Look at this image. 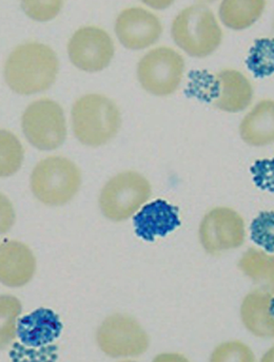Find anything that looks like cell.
<instances>
[{"mask_svg":"<svg viewBox=\"0 0 274 362\" xmlns=\"http://www.w3.org/2000/svg\"><path fill=\"white\" fill-rule=\"evenodd\" d=\"M81 185V170L74 162L64 156H49L40 160L30 177L32 194L48 206L68 204Z\"/></svg>","mask_w":274,"mask_h":362,"instance_id":"obj_4","label":"cell"},{"mask_svg":"<svg viewBox=\"0 0 274 362\" xmlns=\"http://www.w3.org/2000/svg\"><path fill=\"white\" fill-rule=\"evenodd\" d=\"M242 320L248 331L258 337H273V291L258 288L248 293L241 308Z\"/></svg>","mask_w":274,"mask_h":362,"instance_id":"obj_15","label":"cell"},{"mask_svg":"<svg viewBox=\"0 0 274 362\" xmlns=\"http://www.w3.org/2000/svg\"><path fill=\"white\" fill-rule=\"evenodd\" d=\"M36 258L23 242L6 241L0 244V284L8 288H21L35 275Z\"/></svg>","mask_w":274,"mask_h":362,"instance_id":"obj_12","label":"cell"},{"mask_svg":"<svg viewBox=\"0 0 274 362\" xmlns=\"http://www.w3.org/2000/svg\"><path fill=\"white\" fill-rule=\"evenodd\" d=\"M59 62L56 53L40 42L20 45L8 55L4 64L6 85L20 95L47 91L56 81Z\"/></svg>","mask_w":274,"mask_h":362,"instance_id":"obj_1","label":"cell"},{"mask_svg":"<svg viewBox=\"0 0 274 362\" xmlns=\"http://www.w3.org/2000/svg\"><path fill=\"white\" fill-rule=\"evenodd\" d=\"M177 47L196 59L209 57L222 44V31L213 12L203 4L181 11L171 28Z\"/></svg>","mask_w":274,"mask_h":362,"instance_id":"obj_3","label":"cell"},{"mask_svg":"<svg viewBox=\"0 0 274 362\" xmlns=\"http://www.w3.org/2000/svg\"><path fill=\"white\" fill-rule=\"evenodd\" d=\"M212 361H254V355L246 344L239 341L226 342L215 349Z\"/></svg>","mask_w":274,"mask_h":362,"instance_id":"obj_25","label":"cell"},{"mask_svg":"<svg viewBox=\"0 0 274 362\" xmlns=\"http://www.w3.org/2000/svg\"><path fill=\"white\" fill-rule=\"evenodd\" d=\"M25 150L19 139L8 130L0 129V177L18 173L23 166Z\"/></svg>","mask_w":274,"mask_h":362,"instance_id":"obj_19","label":"cell"},{"mask_svg":"<svg viewBox=\"0 0 274 362\" xmlns=\"http://www.w3.org/2000/svg\"><path fill=\"white\" fill-rule=\"evenodd\" d=\"M265 6L266 0H222L218 14L227 28L242 31L260 19Z\"/></svg>","mask_w":274,"mask_h":362,"instance_id":"obj_18","label":"cell"},{"mask_svg":"<svg viewBox=\"0 0 274 362\" xmlns=\"http://www.w3.org/2000/svg\"><path fill=\"white\" fill-rule=\"evenodd\" d=\"M249 69L256 77L268 76L273 73V40H258L247 59Z\"/></svg>","mask_w":274,"mask_h":362,"instance_id":"obj_22","label":"cell"},{"mask_svg":"<svg viewBox=\"0 0 274 362\" xmlns=\"http://www.w3.org/2000/svg\"><path fill=\"white\" fill-rule=\"evenodd\" d=\"M21 128L28 142L36 149H57L67 139V123L61 105L49 98L30 104L21 117Z\"/></svg>","mask_w":274,"mask_h":362,"instance_id":"obj_6","label":"cell"},{"mask_svg":"<svg viewBox=\"0 0 274 362\" xmlns=\"http://www.w3.org/2000/svg\"><path fill=\"white\" fill-rule=\"evenodd\" d=\"M21 8L29 18L38 23L52 21L61 13L64 0H20Z\"/></svg>","mask_w":274,"mask_h":362,"instance_id":"obj_23","label":"cell"},{"mask_svg":"<svg viewBox=\"0 0 274 362\" xmlns=\"http://www.w3.org/2000/svg\"><path fill=\"white\" fill-rule=\"evenodd\" d=\"M150 197L149 181L136 171H125L113 177L102 188L100 211L109 220L121 222L132 217Z\"/></svg>","mask_w":274,"mask_h":362,"instance_id":"obj_5","label":"cell"},{"mask_svg":"<svg viewBox=\"0 0 274 362\" xmlns=\"http://www.w3.org/2000/svg\"><path fill=\"white\" fill-rule=\"evenodd\" d=\"M63 323L59 317L49 308H37L23 316L17 322V336L23 346L42 348L61 336Z\"/></svg>","mask_w":274,"mask_h":362,"instance_id":"obj_13","label":"cell"},{"mask_svg":"<svg viewBox=\"0 0 274 362\" xmlns=\"http://www.w3.org/2000/svg\"><path fill=\"white\" fill-rule=\"evenodd\" d=\"M184 70L183 57L173 49L160 47L141 57L137 65V78L149 93L168 96L181 86Z\"/></svg>","mask_w":274,"mask_h":362,"instance_id":"obj_7","label":"cell"},{"mask_svg":"<svg viewBox=\"0 0 274 362\" xmlns=\"http://www.w3.org/2000/svg\"><path fill=\"white\" fill-rule=\"evenodd\" d=\"M141 1L154 10H165L172 6L174 0H141Z\"/></svg>","mask_w":274,"mask_h":362,"instance_id":"obj_27","label":"cell"},{"mask_svg":"<svg viewBox=\"0 0 274 362\" xmlns=\"http://www.w3.org/2000/svg\"><path fill=\"white\" fill-rule=\"evenodd\" d=\"M114 53L112 38L97 27L81 28L73 34L68 45L71 63L88 73L100 72L108 68Z\"/></svg>","mask_w":274,"mask_h":362,"instance_id":"obj_9","label":"cell"},{"mask_svg":"<svg viewBox=\"0 0 274 362\" xmlns=\"http://www.w3.org/2000/svg\"><path fill=\"white\" fill-rule=\"evenodd\" d=\"M239 267L248 277L254 281L273 280V257L262 250L250 248L239 261Z\"/></svg>","mask_w":274,"mask_h":362,"instance_id":"obj_21","label":"cell"},{"mask_svg":"<svg viewBox=\"0 0 274 362\" xmlns=\"http://www.w3.org/2000/svg\"><path fill=\"white\" fill-rule=\"evenodd\" d=\"M273 100L258 103L242 121L239 134L248 145L262 147L273 144L274 138Z\"/></svg>","mask_w":274,"mask_h":362,"instance_id":"obj_17","label":"cell"},{"mask_svg":"<svg viewBox=\"0 0 274 362\" xmlns=\"http://www.w3.org/2000/svg\"><path fill=\"white\" fill-rule=\"evenodd\" d=\"M23 305L14 296H0V351L6 350L17 335V318Z\"/></svg>","mask_w":274,"mask_h":362,"instance_id":"obj_20","label":"cell"},{"mask_svg":"<svg viewBox=\"0 0 274 362\" xmlns=\"http://www.w3.org/2000/svg\"><path fill=\"white\" fill-rule=\"evenodd\" d=\"M245 235L243 218L228 207L212 209L201 223V243L209 254L239 248L243 245Z\"/></svg>","mask_w":274,"mask_h":362,"instance_id":"obj_10","label":"cell"},{"mask_svg":"<svg viewBox=\"0 0 274 362\" xmlns=\"http://www.w3.org/2000/svg\"><path fill=\"white\" fill-rule=\"evenodd\" d=\"M96 340L100 350L113 358L137 357L149 348V337L133 318L123 314L107 317L98 327Z\"/></svg>","mask_w":274,"mask_h":362,"instance_id":"obj_8","label":"cell"},{"mask_svg":"<svg viewBox=\"0 0 274 362\" xmlns=\"http://www.w3.org/2000/svg\"><path fill=\"white\" fill-rule=\"evenodd\" d=\"M16 216L12 202L4 194H0V235L11 230Z\"/></svg>","mask_w":274,"mask_h":362,"instance_id":"obj_26","label":"cell"},{"mask_svg":"<svg viewBox=\"0 0 274 362\" xmlns=\"http://www.w3.org/2000/svg\"><path fill=\"white\" fill-rule=\"evenodd\" d=\"M274 215L270 213H262L251 225V239L254 243L264 247L267 252H274Z\"/></svg>","mask_w":274,"mask_h":362,"instance_id":"obj_24","label":"cell"},{"mask_svg":"<svg viewBox=\"0 0 274 362\" xmlns=\"http://www.w3.org/2000/svg\"><path fill=\"white\" fill-rule=\"evenodd\" d=\"M115 34L125 48L143 50L158 42L162 25L153 13L143 8H129L117 17Z\"/></svg>","mask_w":274,"mask_h":362,"instance_id":"obj_11","label":"cell"},{"mask_svg":"<svg viewBox=\"0 0 274 362\" xmlns=\"http://www.w3.org/2000/svg\"><path fill=\"white\" fill-rule=\"evenodd\" d=\"M220 93L214 106L226 112L245 110L254 98V88L245 75L237 70H222L218 74Z\"/></svg>","mask_w":274,"mask_h":362,"instance_id":"obj_16","label":"cell"},{"mask_svg":"<svg viewBox=\"0 0 274 362\" xmlns=\"http://www.w3.org/2000/svg\"><path fill=\"white\" fill-rule=\"evenodd\" d=\"M196 1L200 2V4H211V2L216 1V0H196Z\"/></svg>","mask_w":274,"mask_h":362,"instance_id":"obj_28","label":"cell"},{"mask_svg":"<svg viewBox=\"0 0 274 362\" xmlns=\"http://www.w3.org/2000/svg\"><path fill=\"white\" fill-rule=\"evenodd\" d=\"M72 129L75 138L88 147H100L119 134L121 111L113 100L102 94H87L73 105Z\"/></svg>","mask_w":274,"mask_h":362,"instance_id":"obj_2","label":"cell"},{"mask_svg":"<svg viewBox=\"0 0 274 362\" xmlns=\"http://www.w3.org/2000/svg\"><path fill=\"white\" fill-rule=\"evenodd\" d=\"M136 235L145 241L154 242L155 237H166L181 226L179 209L165 200H156L143 207L133 218Z\"/></svg>","mask_w":274,"mask_h":362,"instance_id":"obj_14","label":"cell"}]
</instances>
